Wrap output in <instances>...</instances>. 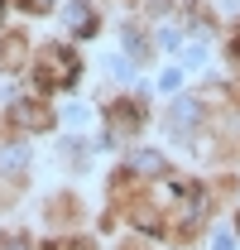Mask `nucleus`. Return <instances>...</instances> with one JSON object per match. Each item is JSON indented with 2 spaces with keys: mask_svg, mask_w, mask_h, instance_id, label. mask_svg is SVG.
Segmentation results:
<instances>
[{
  "mask_svg": "<svg viewBox=\"0 0 240 250\" xmlns=\"http://www.w3.org/2000/svg\"><path fill=\"white\" fill-rule=\"evenodd\" d=\"M77 72H82V62H77V53H72V48H62V43L43 48L39 87H72V82H77Z\"/></svg>",
  "mask_w": 240,
  "mask_h": 250,
  "instance_id": "1",
  "label": "nucleus"
},
{
  "mask_svg": "<svg viewBox=\"0 0 240 250\" xmlns=\"http://www.w3.org/2000/svg\"><path fill=\"white\" fill-rule=\"evenodd\" d=\"M15 121L24 125V130H53V111H43L39 101H20L15 106Z\"/></svg>",
  "mask_w": 240,
  "mask_h": 250,
  "instance_id": "6",
  "label": "nucleus"
},
{
  "mask_svg": "<svg viewBox=\"0 0 240 250\" xmlns=\"http://www.w3.org/2000/svg\"><path fill=\"white\" fill-rule=\"evenodd\" d=\"M125 48H130V53H140V58H144V53H149V43H144V39H140V34H135V29L125 34Z\"/></svg>",
  "mask_w": 240,
  "mask_h": 250,
  "instance_id": "11",
  "label": "nucleus"
},
{
  "mask_svg": "<svg viewBox=\"0 0 240 250\" xmlns=\"http://www.w3.org/2000/svg\"><path fill=\"white\" fill-rule=\"evenodd\" d=\"M53 250H91V241H53Z\"/></svg>",
  "mask_w": 240,
  "mask_h": 250,
  "instance_id": "15",
  "label": "nucleus"
},
{
  "mask_svg": "<svg viewBox=\"0 0 240 250\" xmlns=\"http://www.w3.org/2000/svg\"><path fill=\"white\" fill-rule=\"evenodd\" d=\"M106 121H111V135H106L101 145H111L125 130H140V125H144V106H140V101H116V106L106 111Z\"/></svg>",
  "mask_w": 240,
  "mask_h": 250,
  "instance_id": "4",
  "label": "nucleus"
},
{
  "mask_svg": "<svg viewBox=\"0 0 240 250\" xmlns=\"http://www.w3.org/2000/svg\"><path fill=\"white\" fill-rule=\"evenodd\" d=\"M24 164H29V149L24 145H5L0 149V173H20Z\"/></svg>",
  "mask_w": 240,
  "mask_h": 250,
  "instance_id": "9",
  "label": "nucleus"
},
{
  "mask_svg": "<svg viewBox=\"0 0 240 250\" xmlns=\"http://www.w3.org/2000/svg\"><path fill=\"white\" fill-rule=\"evenodd\" d=\"M20 58H24V34H5V43H0V67L15 72Z\"/></svg>",
  "mask_w": 240,
  "mask_h": 250,
  "instance_id": "7",
  "label": "nucleus"
},
{
  "mask_svg": "<svg viewBox=\"0 0 240 250\" xmlns=\"http://www.w3.org/2000/svg\"><path fill=\"white\" fill-rule=\"evenodd\" d=\"M168 164H163V154H154V149H135L130 154V173H163Z\"/></svg>",
  "mask_w": 240,
  "mask_h": 250,
  "instance_id": "8",
  "label": "nucleus"
},
{
  "mask_svg": "<svg viewBox=\"0 0 240 250\" xmlns=\"http://www.w3.org/2000/svg\"><path fill=\"white\" fill-rule=\"evenodd\" d=\"M197 121H202V101H192V96L173 101V111H168V130H173V135H187Z\"/></svg>",
  "mask_w": 240,
  "mask_h": 250,
  "instance_id": "5",
  "label": "nucleus"
},
{
  "mask_svg": "<svg viewBox=\"0 0 240 250\" xmlns=\"http://www.w3.org/2000/svg\"><path fill=\"white\" fill-rule=\"evenodd\" d=\"M106 67H111L116 77H135V72H130V62H125V58H106Z\"/></svg>",
  "mask_w": 240,
  "mask_h": 250,
  "instance_id": "14",
  "label": "nucleus"
},
{
  "mask_svg": "<svg viewBox=\"0 0 240 250\" xmlns=\"http://www.w3.org/2000/svg\"><path fill=\"white\" fill-rule=\"evenodd\" d=\"M20 5H29V0H20Z\"/></svg>",
  "mask_w": 240,
  "mask_h": 250,
  "instance_id": "17",
  "label": "nucleus"
},
{
  "mask_svg": "<svg viewBox=\"0 0 240 250\" xmlns=\"http://www.w3.org/2000/svg\"><path fill=\"white\" fill-rule=\"evenodd\" d=\"M173 192H178V212H173V226H182V231H192L197 221L207 217L211 197H207V192H202L197 183H178Z\"/></svg>",
  "mask_w": 240,
  "mask_h": 250,
  "instance_id": "2",
  "label": "nucleus"
},
{
  "mask_svg": "<svg viewBox=\"0 0 240 250\" xmlns=\"http://www.w3.org/2000/svg\"><path fill=\"white\" fill-rule=\"evenodd\" d=\"M211 250H236V236H231V231H216V236H211Z\"/></svg>",
  "mask_w": 240,
  "mask_h": 250,
  "instance_id": "12",
  "label": "nucleus"
},
{
  "mask_svg": "<svg viewBox=\"0 0 240 250\" xmlns=\"http://www.w3.org/2000/svg\"><path fill=\"white\" fill-rule=\"evenodd\" d=\"M182 87V67H173V72H163V92H178Z\"/></svg>",
  "mask_w": 240,
  "mask_h": 250,
  "instance_id": "13",
  "label": "nucleus"
},
{
  "mask_svg": "<svg viewBox=\"0 0 240 250\" xmlns=\"http://www.w3.org/2000/svg\"><path fill=\"white\" fill-rule=\"evenodd\" d=\"M236 53H240V39H236Z\"/></svg>",
  "mask_w": 240,
  "mask_h": 250,
  "instance_id": "16",
  "label": "nucleus"
},
{
  "mask_svg": "<svg viewBox=\"0 0 240 250\" xmlns=\"http://www.w3.org/2000/svg\"><path fill=\"white\" fill-rule=\"evenodd\" d=\"M62 24L77 34V39H91V34L101 29V20H96L91 0H67V5H62Z\"/></svg>",
  "mask_w": 240,
  "mask_h": 250,
  "instance_id": "3",
  "label": "nucleus"
},
{
  "mask_svg": "<svg viewBox=\"0 0 240 250\" xmlns=\"http://www.w3.org/2000/svg\"><path fill=\"white\" fill-rule=\"evenodd\" d=\"M0 250H34L24 231H0Z\"/></svg>",
  "mask_w": 240,
  "mask_h": 250,
  "instance_id": "10",
  "label": "nucleus"
}]
</instances>
